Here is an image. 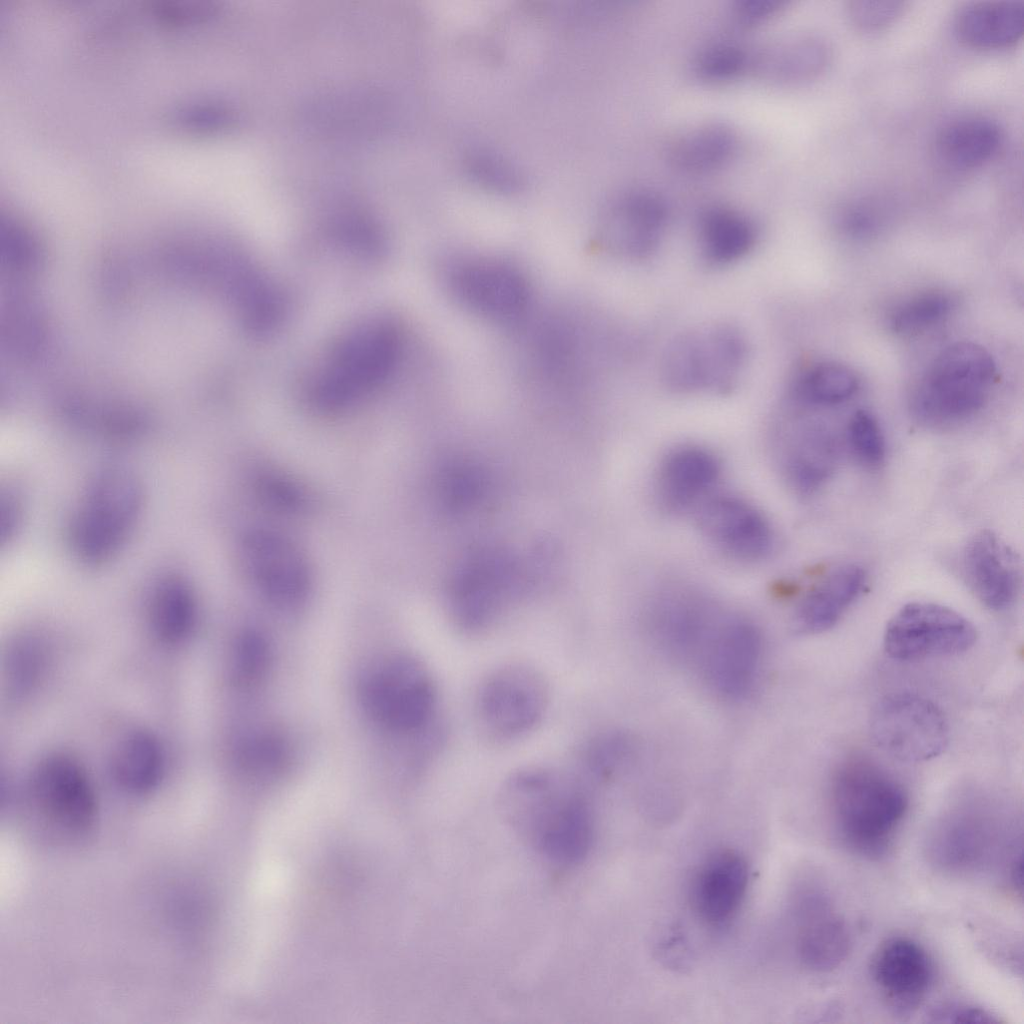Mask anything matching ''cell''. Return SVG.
I'll use <instances>...</instances> for the list:
<instances>
[{
    "label": "cell",
    "mask_w": 1024,
    "mask_h": 1024,
    "mask_svg": "<svg viewBox=\"0 0 1024 1024\" xmlns=\"http://www.w3.org/2000/svg\"><path fill=\"white\" fill-rule=\"evenodd\" d=\"M1022 872H1023V861H1022V854L1020 853L1017 857L1014 858V860L1012 862L1011 870H1010L1011 882H1012V884L1014 886V889L1019 891V893L1022 892Z\"/></svg>",
    "instance_id": "obj_44"
},
{
    "label": "cell",
    "mask_w": 1024,
    "mask_h": 1024,
    "mask_svg": "<svg viewBox=\"0 0 1024 1024\" xmlns=\"http://www.w3.org/2000/svg\"><path fill=\"white\" fill-rule=\"evenodd\" d=\"M748 884L749 867L744 856L731 849L715 851L701 863L692 878V908L706 925L723 927L740 910Z\"/></svg>",
    "instance_id": "obj_19"
},
{
    "label": "cell",
    "mask_w": 1024,
    "mask_h": 1024,
    "mask_svg": "<svg viewBox=\"0 0 1024 1024\" xmlns=\"http://www.w3.org/2000/svg\"><path fill=\"white\" fill-rule=\"evenodd\" d=\"M753 48L733 40H716L703 45L692 59L694 75L710 84H723L751 73Z\"/></svg>",
    "instance_id": "obj_33"
},
{
    "label": "cell",
    "mask_w": 1024,
    "mask_h": 1024,
    "mask_svg": "<svg viewBox=\"0 0 1024 1024\" xmlns=\"http://www.w3.org/2000/svg\"><path fill=\"white\" fill-rule=\"evenodd\" d=\"M961 569L969 588L986 607L1003 610L1015 600L1020 583L1018 560L992 531H979L967 541Z\"/></svg>",
    "instance_id": "obj_20"
},
{
    "label": "cell",
    "mask_w": 1024,
    "mask_h": 1024,
    "mask_svg": "<svg viewBox=\"0 0 1024 1024\" xmlns=\"http://www.w3.org/2000/svg\"><path fill=\"white\" fill-rule=\"evenodd\" d=\"M448 285L463 306L494 321L517 319L530 301L529 284L522 272L497 259L457 262L449 270Z\"/></svg>",
    "instance_id": "obj_13"
},
{
    "label": "cell",
    "mask_w": 1024,
    "mask_h": 1024,
    "mask_svg": "<svg viewBox=\"0 0 1024 1024\" xmlns=\"http://www.w3.org/2000/svg\"><path fill=\"white\" fill-rule=\"evenodd\" d=\"M142 507L136 478L121 469H108L90 483L69 531L73 553L83 563L98 565L111 559L135 527Z\"/></svg>",
    "instance_id": "obj_4"
},
{
    "label": "cell",
    "mask_w": 1024,
    "mask_h": 1024,
    "mask_svg": "<svg viewBox=\"0 0 1024 1024\" xmlns=\"http://www.w3.org/2000/svg\"><path fill=\"white\" fill-rule=\"evenodd\" d=\"M726 617L705 596L688 589H669L651 603L648 624L666 653L700 665Z\"/></svg>",
    "instance_id": "obj_12"
},
{
    "label": "cell",
    "mask_w": 1024,
    "mask_h": 1024,
    "mask_svg": "<svg viewBox=\"0 0 1024 1024\" xmlns=\"http://www.w3.org/2000/svg\"><path fill=\"white\" fill-rule=\"evenodd\" d=\"M757 234L751 216L723 204L704 209L698 222L700 251L714 265L729 264L745 256L754 247Z\"/></svg>",
    "instance_id": "obj_27"
},
{
    "label": "cell",
    "mask_w": 1024,
    "mask_h": 1024,
    "mask_svg": "<svg viewBox=\"0 0 1024 1024\" xmlns=\"http://www.w3.org/2000/svg\"><path fill=\"white\" fill-rule=\"evenodd\" d=\"M933 1016L939 1018L940 1021L956 1023H995L999 1021L985 1010L967 1006L942 1008Z\"/></svg>",
    "instance_id": "obj_42"
},
{
    "label": "cell",
    "mask_w": 1024,
    "mask_h": 1024,
    "mask_svg": "<svg viewBox=\"0 0 1024 1024\" xmlns=\"http://www.w3.org/2000/svg\"><path fill=\"white\" fill-rule=\"evenodd\" d=\"M871 975L887 1005L906 1014L917 1009L926 997L934 968L921 945L906 937H893L874 954Z\"/></svg>",
    "instance_id": "obj_18"
},
{
    "label": "cell",
    "mask_w": 1024,
    "mask_h": 1024,
    "mask_svg": "<svg viewBox=\"0 0 1024 1024\" xmlns=\"http://www.w3.org/2000/svg\"><path fill=\"white\" fill-rule=\"evenodd\" d=\"M866 575L855 564L841 565L825 575L800 601L797 627L820 633L833 627L863 591Z\"/></svg>",
    "instance_id": "obj_25"
},
{
    "label": "cell",
    "mask_w": 1024,
    "mask_h": 1024,
    "mask_svg": "<svg viewBox=\"0 0 1024 1024\" xmlns=\"http://www.w3.org/2000/svg\"><path fill=\"white\" fill-rule=\"evenodd\" d=\"M1 512V538L4 543L7 538L10 541L20 522V503L14 494L9 492L6 498H2Z\"/></svg>",
    "instance_id": "obj_43"
},
{
    "label": "cell",
    "mask_w": 1024,
    "mask_h": 1024,
    "mask_svg": "<svg viewBox=\"0 0 1024 1024\" xmlns=\"http://www.w3.org/2000/svg\"><path fill=\"white\" fill-rule=\"evenodd\" d=\"M958 37L968 46L999 49L1015 44L1024 31V2L981 1L967 4L956 16Z\"/></svg>",
    "instance_id": "obj_26"
},
{
    "label": "cell",
    "mask_w": 1024,
    "mask_h": 1024,
    "mask_svg": "<svg viewBox=\"0 0 1024 1024\" xmlns=\"http://www.w3.org/2000/svg\"><path fill=\"white\" fill-rule=\"evenodd\" d=\"M740 149L738 131L721 120H708L681 131L668 148L672 165L686 174H709L727 167Z\"/></svg>",
    "instance_id": "obj_24"
},
{
    "label": "cell",
    "mask_w": 1024,
    "mask_h": 1024,
    "mask_svg": "<svg viewBox=\"0 0 1024 1024\" xmlns=\"http://www.w3.org/2000/svg\"><path fill=\"white\" fill-rule=\"evenodd\" d=\"M363 705L368 714L387 729L411 733L431 720L436 690L427 669L408 656L393 657L364 680Z\"/></svg>",
    "instance_id": "obj_8"
},
{
    "label": "cell",
    "mask_w": 1024,
    "mask_h": 1024,
    "mask_svg": "<svg viewBox=\"0 0 1024 1024\" xmlns=\"http://www.w3.org/2000/svg\"><path fill=\"white\" fill-rule=\"evenodd\" d=\"M112 770L117 782L132 793H146L159 782L163 758L157 740L148 732L135 731L119 744Z\"/></svg>",
    "instance_id": "obj_31"
},
{
    "label": "cell",
    "mask_w": 1024,
    "mask_h": 1024,
    "mask_svg": "<svg viewBox=\"0 0 1024 1024\" xmlns=\"http://www.w3.org/2000/svg\"><path fill=\"white\" fill-rule=\"evenodd\" d=\"M32 802L55 840H80L93 829L97 801L86 772L73 758L53 754L32 774Z\"/></svg>",
    "instance_id": "obj_9"
},
{
    "label": "cell",
    "mask_w": 1024,
    "mask_h": 1024,
    "mask_svg": "<svg viewBox=\"0 0 1024 1024\" xmlns=\"http://www.w3.org/2000/svg\"><path fill=\"white\" fill-rule=\"evenodd\" d=\"M1003 140L1000 126L983 116L961 117L946 124L935 141L939 159L950 168L970 170L995 156Z\"/></svg>",
    "instance_id": "obj_28"
},
{
    "label": "cell",
    "mask_w": 1024,
    "mask_h": 1024,
    "mask_svg": "<svg viewBox=\"0 0 1024 1024\" xmlns=\"http://www.w3.org/2000/svg\"><path fill=\"white\" fill-rule=\"evenodd\" d=\"M780 439V458L790 484L810 493L829 477L833 466V446L818 429L784 431Z\"/></svg>",
    "instance_id": "obj_29"
},
{
    "label": "cell",
    "mask_w": 1024,
    "mask_h": 1024,
    "mask_svg": "<svg viewBox=\"0 0 1024 1024\" xmlns=\"http://www.w3.org/2000/svg\"><path fill=\"white\" fill-rule=\"evenodd\" d=\"M702 533L719 550L741 561L767 557L774 546L768 520L754 506L734 496L705 500L698 511Z\"/></svg>",
    "instance_id": "obj_17"
},
{
    "label": "cell",
    "mask_w": 1024,
    "mask_h": 1024,
    "mask_svg": "<svg viewBox=\"0 0 1024 1024\" xmlns=\"http://www.w3.org/2000/svg\"><path fill=\"white\" fill-rule=\"evenodd\" d=\"M509 817L531 833L548 857L559 862L578 861L590 848V805L578 783L559 770L525 782L514 797Z\"/></svg>",
    "instance_id": "obj_2"
},
{
    "label": "cell",
    "mask_w": 1024,
    "mask_h": 1024,
    "mask_svg": "<svg viewBox=\"0 0 1024 1024\" xmlns=\"http://www.w3.org/2000/svg\"><path fill=\"white\" fill-rule=\"evenodd\" d=\"M720 472L716 457L698 446H683L670 452L660 465L657 496L664 508H688L712 488Z\"/></svg>",
    "instance_id": "obj_23"
},
{
    "label": "cell",
    "mask_w": 1024,
    "mask_h": 1024,
    "mask_svg": "<svg viewBox=\"0 0 1024 1024\" xmlns=\"http://www.w3.org/2000/svg\"><path fill=\"white\" fill-rule=\"evenodd\" d=\"M197 606L189 584L170 576L154 588L148 606L153 634L163 642L175 643L186 637L194 626Z\"/></svg>",
    "instance_id": "obj_30"
},
{
    "label": "cell",
    "mask_w": 1024,
    "mask_h": 1024,
    "mask_svg": "<svg viewBox=\"0 0 1024 1024\" xmlns=\"http://www.w3.org/2000/svg\"><path fill=\"white\" fill-rule=\"evenodd\" d=\"M399 338L387 324H369L353 333L335 353L313 388L316 407L338 412L354 405L393 370Z\"/></svg>",
    "instance_id": "obj_6"
},
{
    "label": "cell",
    "mask_w": 1024,
    "mask_h": 1024,
    "mask_svg": "<svg viewBox=\"0 0 1024 1024\" xmlns=\"http://www.w3.org/2000/svg\"><path fill=\"white\" fill-rule=\"evenodd\" d=\"M870 732L886 753L905 762H923L947 747L949 727L942 710L911 692L891 693L879 700L870 716Z\"/></svg>",
    "instance_id": "obj_10"
},
{
    "label": "cell",
    "mask_w": 1024,
    "mask_h": 1024,
    "mask_svg": "<svg viewBox=\"0 0 1024 1024\" xmlns=\"http://www.w3.org/2000/svg\"><path fill=\"white\" fill-rule=\"evenodd\" d=\"M904 9L900 1H850L846 6L849 21L862 31H877L887 27Z\"/></svg>",
    "instance_id": "obj_38"
},
{
    "label": "cell",
    "mask_w": 1024,
    "mask_h": 1024,
    "mask_svg": "<svg viewBox=\"0 0 1024 1024\" xmlns=\"http://www.w3.org/2000/svg\"><path fill=\"white\" fill-rule=\"evenodd\" d=\"M268 646L257 633H245L238 641L234 656L237 677L245 682L254 680L265 670L268 662Z\"/></svg>",
    "instance_id": "obj_39"
},
{
    "label": "cell",
    "mask_w": 1024,
    "mask_h": 1024,
    "mask_svg": "<svg viewBox=\"0 0 1024 1024\" xmlns=\"http://www.w3.org/2000/svg\"><path fill=\"white\" fill-rule=\"evenodd\" d=\"M831 804L836 829L848 847L865 856H879L907 812L908 796L885 768L854 757L834 774Z\"/></svg>",
    "instance_id": "obj_1"
},
{
    "label": "cell",
    "mask_w": 1024,
    "mask_h": 1024,
    "mask_svg": "<svg viewBox=\"0 0 1024 1024\" xmlns=\"http://www.w3.org/2000/svg\"><path fill=\"white\" fill-rule=\"evenodd\" d=\"M747 353L744 335L732 325L694 328L668 344L661 359V378L679 392L724 391L737 382Z\"/></svg>",
    "instance_id": "obj_5"
},
{
    "label": "cell",
    "mask_w": 1024,
    "mask_h": 1024,
    "mask_svg": "<svg viewBox=\"0 0 1024 1024\" xmlns=\"http://www.w3.org/2000/svg\"><path fill=\"white\" fill-rule=\"evenodd\" d=\"M43 664V652L35 639L25 637L17 640L6 660L8 690L16 696L29 692L37 683Z\"/></svg>",
    "instance_id": "obj_35"
},
{
    "label": "cell",
    "mask_w": 1024,
    "mask_h": 1024,
    "mask_svg": "<svg viewBox=\"0 0 1024 1024\" xmlns=\"http://www.w3.org/2000/svg\"><path fill=\"white\" fill-rule=\"evenodd\" d=\"M850 446L858 459L869 466L881 464L885 457V440L875 417L867 411H857L849 424Z\"/></svg>",
    "instance_id": "obj_36"
},
{
    "label": "cell",
    "mask_w": 1024,
    "mask_h": 1024,
    "mask_svg": "<svg viewBox=\"0 0 1024 1024\" xmlns=\"http://www.w3.org/2000/svg\"><path fill=\"white\" fill-rule=\"evenodd\" d=\"M631 746L628 739L620 734H609L597 738L586 751L585 763L593 776H613L627 757Z\"/></svg>",
    "instance_id": "obj_37"
},
{
    "label": "cell",
    "mask_w": 1024,
    "mask_h": 1024,
    "mask_svg": "<svg viewBox=\"0 0 1024 1024\" xmlns=\"http://www.w3.org/2000/svg\"><path fill=\"white\" fill-rule=\"evenodd\" d=\"M784 0H737L731 8L733 20L741 26H754L774 16Z\"/></svg>",
    "instance_id": "obj_41"
},
{
    "label": "cell",
    "mask_w": 1024,
    "mask_h": 1024,
    "mask_svg": "<svg viewBox=\"0 0 1024 1024\" xmlns=\"http://www.w3.org/2000/svg\"><path fill=\"white\" fill-rule=\"evenodd\" d=\"M549 692L542 674L524 663L505 664L482 682L476 697L481 729L496 741L532 731L543 718Z\"/></svg>",
    "instance_id": "obj_7"
},
{
    "label": "cell",
    "mask_w": 1024,
    "mask_h": 1024,
    "mask_svg": "<svg viewBox=\"0 0 1024 1024\" xmlns=\"http://www.w3.org/2000/svg\"><path fill=\"white\" fill-rule=\"evenodd\" d=\"M244 571L270 603L290 608L306 599L311 576L304 556L284 536L271 531L256 530L241 543Z\"/></svg>",
    "instance_id": "obj_14"
},
{
    "label": "cell",
    "mask_w": 1024,
    "mask_h": 1024,
    "mask_svg": "<svg viewBox=\"0 0 1024 1024\" xmlns=\"http://www.w3.org/2000/svg\"><path fill=\"white\" fill-rule=\"evenodd\" d=\"M762 637L755 625L726 617L699 666L710 687L729 700L744 698L757 677Z\"/></svg>",
    "instance_id": "obj_15"
},
{
    "label": "cell",
    "mask_w": 1024,
    "mask_h": 1024,
    "mask_svg": "<svg viewBox=\"0 0 1024 1024\" xmlns=\"http://www.w3.org/2000/svg\"><path fill=\"white\" fill-rule=\"evenodd\" d=\"M996 368L992 356L973 342H956L935 358L912 398L922 422L943 426L958 423L985 404Z\"/></svg>",
    "instance_id": "obj_3"
},
{
    "label": "cell",
    "mask_w": 1024,
    "mask_h": 1024,
    "mask_svg": "<svg viewBox=\"0 0 1024 1024\" xmlns=\"http://www.w3.org/2000/svg\"><path fill=\"white\" fill-rule=\"evenodd\" d=\"M882 220L881 205L871 198H860L848 202L838 214L840 227L854 236L873 232Z\"/></svg>",
    "instance_id": "obj_40"
},
{
    "label": "cell",
    "mask_w": 1024,
    "mask_h": 1024,
    "mask_svg": "<svg viewBox=\"0 0 1024 1024\" xmlns=\"http://www.w3.org/2000/svg\"><path fill=\"white\" fill-rule=\"evenodd\" d=\"M858 388L854 372L839 363H817L795 380L792 394L798 401L814 405H833L849 399Z\"/></svg>",
    "instance_id": "obj_32"
},
{
    "label": "cell",
    "mask_w": 1024,
    "mask_h": 1024,
    "mask_svg": "<svg viewBox=\"0 0 1024 1024\" xmlns=\"http://www.w3.org/2000/svg\"><path fill=\"white\" fill-rule=\"evenodd\" d=\"M796 950L803 966L825 973L847 958L851 939L844 919L821 894L809 893L798 907Z\"/></svg>",
    "instance_id": "obj_21"
},
{
    "label": "cell",
    "mask_w": 1024,
    "mask_h": 1024,
    "mask_svg": "<svg viewBox=\"0 0 1024 1024\" xmlns=\"http://www.w3.org/2000/svg\"><path fill=\"white\" fill-rule=\"evenodd\" d=\"M669 220V206L658 191L639 187L611 207L600 231L601 244L619 255L641 259L656 250Z\"/></svg>",
    "instance_id": "obj_16"
},
{
    "label": "cell",
    "mask_w": 1024,
    "mask_h": 1024,
    "mask_svg": "<svg viewBox=\"0 0 1024 1024\" xmlns=\"http://www.w3.org/2000/svg\"><path fill=\"white\" fill-rule=\"evenodd\" d=\"M954 300L946 292H923L901 303L890 316L891 328L901 334L924 330L946 317Z\"/></svg>",
    "instance_id": "obj_34"
},
{
    "label": "cell",
    "mask_w": 1024,
    "mask_h": 1024,
    "mask_svg": "<svg viewBox=\"0 0 1024 1024\" xmlns=\"http://www.w3.org/2000/svg\"><path fill=\"white\" fill-rule=\"evenodd\" d=\"M975 626L957 611L931 602H911L889 620L885 652L897 661L954 656L976 642Z\"/></svg>",
    "instance_id": "obj_11"
},
{
    "label": "cell",
    "mask_w": 1024,
    "mask_h": 1024,
    "mask_svg": "<svg viewBox=\"0 0 1024 1024\" xmlns=\"http://www.w3.org/2000/svg\"><path fill=\"white\" fill-rule=\"evenodd\" d=\"M831 59V46L823 37L795 33L753 48L751 73L774 84H802L819 77Z\"/></svg>",
    "instance_id": "obj_22"
}]
</instances>
